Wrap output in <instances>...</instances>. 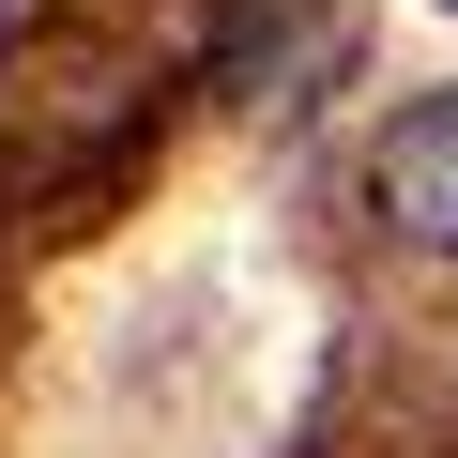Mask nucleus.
Instances as JSON below:
<instances>
[{
  "label": "nucleus",
  "instance_id": "obj_2",
  "mask_svg": "<svg viewBox=\"0 0 458 458\" xmlns=\"http://www.w3.org/2000/svg\"><path fill=\"white\" fill-rule=\"evenodd\" d=\"M321 62H336V0H229V92H245L260 123L306 107Z\"/></svg>",
  "mask_w": 458,
  "mask_h": 458
},
{
  "label": "nucleus",
  "instance_id": "obj_1",
  "mask_svg": "<svg viewBox=\"0 0 458 458\" xmlns=\"http://www.w3.org/2000/svg\"><path fill=\"white\" fill-rule=\"evenodd\" d=\"M367 199H382L397 245L458 260V92H412V107L367 138Z\"/></svg>",
  "mask_w": 458,
  "mask_h": 458
},
{
  "label": "nucleus",
  "instance_id": "obj_3",
  "mask_svg": "<svg viewBox=\"0 0 458 458\" xmlns=\"http://www.w3.org/2000/svg\"><path fill=\"white\" fill-rule=\"evenodd\" d=\"M443 16H458V0H443Z\"/></svg>",
  "mask_w": 458,
  "mask_h": 458
}]
</instances>
